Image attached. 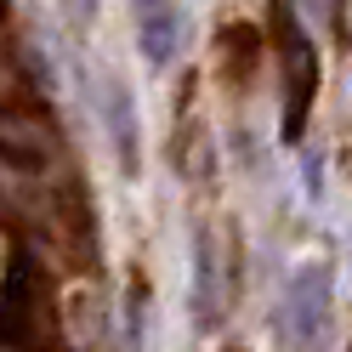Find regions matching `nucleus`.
I'll return each mask as SVG.
<instances>
[{
    "instance_id": "1",
    "label": "nucleus",
    "mask_w": 352,
    "mask_h": 352,
    "mask_svg": "<svg viewBox=\"0 0 352 352\" xmlns=\"http://www.w3.org/2000/svg\"><path fill=\"white\" fill-rule=\"evenodd\" d=\"M329 307H336V267L301 261L284 290V341L290 352H324L329 341Z\"/></svg>"
},
{
    "instance_id": "2",
    "label": "nucleus",
    "mask_w": 352,
    "mask_h": 352,
    "mask_svg": "<svg viewBox=\"0 0 352 352\" xmlns=\"http://www.w3.org/2000/svg\"><path fill=\"white\" fill-rule=\"evenodd\" d=\"M273 29H278V46H284V137H301L307 125V108H313V91H318V57H313V40L307 29L290 17V0L273 6Z\"/></svg>"
},
{
    "instance_id": "3",
    "label": "nucleus",
    "mask_w": 352,
    "mask_h": 352,
    "mask_svg": "<svg viewBox=\"0 0 352 352\" xmlns=\"http://www.w3.org/2000/svg\"><path fill=\"white\" fill-rule=\"evenodd\" d=\"M102 120H108V137H114V153H120L125 176H137L142 170V131H137V102H131L125 80L102 85Z\"/></svg>"
},
{
    "instance_id": "4",
    "label": "nucleus",
    "mask_w": 352,
    "mask_h": 352,
    "mask_svg": "<svg viewBox=\"0 0 352 352\" xmlns=\"http://www.w3.org/2000/svg\"><path fill=\"white\" fill-rule=\"evenodd\" d=\"M222 318V267H216V239L199 228L193 233V324L216 329Z\"/></svg>"
},
{
    "instance_id": "5",
    "label": "nucleus",
    "mask_w": 352,
    "mask_h": 352,
    "mask_svg": "<svg viewBox=\"0 0 352 352\" xmlns=\"http://www.w3.org/2000/svg\"><path fill=\"white\" fill-rule=\"evenodd\" d=\"M176 46H182V17H176V6L170 0H148V12H142V57L153 69H165L176 57Z\"/></svg>"
}]
</instances>
